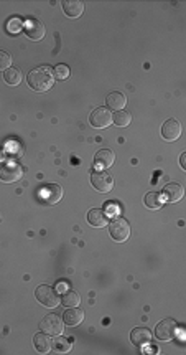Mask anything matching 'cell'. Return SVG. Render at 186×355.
<instances>
[{
  "instance_id": "obj_1",
  "label": "cell",
  "mask_w": 186,
  "mask_h": 355,
  "mask_svg": "<svg viewBox=\"0 0 186 355\" xmlns=\"http://www.w3.org/2000/svg\"><path fill=\"white\" fill-rule=\"evenodd\" d=\"M26 83H28V86L33 91L43 93V91H48L55 84V74H53V70L50 66L43 65L30 71L28 76H26Z\"/></svg>"
},
{
  "instance_id": "obj_2",
  "label": "cell",
  "mask_w": 186,
  "mask_h": 355,
  "mask_svg": "<svg viewBox=\"0 0 186 355\" xmlns=\"http://www.w3.org/2000/svg\"><path fill=\"white\" fill-rule=\"evenodd\" d=\"M35 297L41 306H45L48 309H55L56 306L61 303V297L58 296V291L53 289L51 286H46V284H41L35 289Z\"/></svg>"
},
{
  "instance_id": "obj_3",
  "label": "cell",
  "mask_w": 186,
  "mask_h": 355,
  "mask_svg": "<svg viewBox=\"0 0 186 355\" xmlns=\"http://www.w3.org/2000/svg\"><path fill=\"white\" fill-rule=\"evenodd\" d=\"M109 235H110V238L117 243L125 241V239L130 237V225H128L127 220L117 216V218H114L109 223Z\"/></svg>"
},
{
  "instance_id": "obj_4",
  "label": "cell",
  "mask_w": 186,
  "mask_h": 355,
  "mask_svg": "<svg viewBox=\"0 0 186 355\" xmlns=\"http://www.w3.org/2000/svg\"><path fill=\"white\" fill-rule=\"evenodd\" d=\"M21 175H23V168L17 162L8 161L0 166V180L5 184H13V182L20 180Z\"/></svg>"
},
{
  "instance_id": "obj_5",
  "label": "cell",
  "mask_w": 186,
  "mask_h": 355,
  "mask_svg": "<svg viewBox=\"0 0 186 355\" xmlns=\"http://www.w3.org/2000/svg\"><path fill=\"white\" fill-rule=\"evenodd\" d=\"M40 327H41V331L46 332L48 335H61L64 329V322H63V319L60 316H56V314H48V316L43 317Z\"/></svg>"
},
{
  "instance_id": "obj_6",
  "label": "cell",
  "mask_w": 186,
  "mask_h": 355,
  "mask_svg": "<svg viewBox=\"0 0 186 355\" xmlns=\"http://www.w3.org/2000/svg\"><path fill=\"white\" fill-rule=\"evenodd\" d=\"M176 334V322L173 319H163L162 322L157 324L155 327V337L162 342H168L171 340Z\"/></svg>"
},
{
  "instance_id": "obj_7",
  "label": "cell",
  "mask_w": 186,
  "mask_h": 355,
  "mask_svg": "<svg viewBox=\"0 0 186 355\" xmlns=\"http://www.w3.org/2000/svg\"><path fill=\"white\" fill-rule=\"evenodd\" d=\"M89 122L92 127H96V129H104V127L110 126V122H112V113H110L107 108H104V106L103 108H96L91 113Z\"/></svg>"
},
{
  "instance_id": "obj_8",
  "label": "cell",
  "mask_w": 186,
  "mask_h": 355,
  "mask_svg": "<svg viewBox=\"0 0 186 355\" xmlns=\"http://www.w3.org/2000/svg\"><path fill=\"white\" fill-rule=\"evenodd\" d=\"M91 184L101 193H109L114 189V179L105 172H94L91 175Z\"/></svg>"
},
{
  "instance_id": "obj_9",
  "label": "cell",
  "mask_w": 186,
  "mask_h": 355,
  "mask_svg": "<svg viewBox=\"0 0 186 355\" xmlns=\"http://www.w3.org/2000/svg\"><path fill=\"white\" fill-rule=\"evenodd\" d=\"M63 197V189L58 184H48L43 189H40V198L46 203V205H55Z\"/></svg>"
},
{
  "instance_id": "obj_10",
  "label": "cell",
  "mask_w": 186,
  "mask_h": 355,
  "mask_svg": "<svg viewBox=\"0 0 186 355\" xmlns=\"http://www.w3.org/2000/svg\"><path fill=\"white\" fill-rule=\"evenodd\" d=\"M116 162V154L112 152L110 149H101L99 152H96L94 155V167L99 168V170H105V168H110Z\"/></svg>"
},
{
  "instance_id": "obj_11",
  "label": "cell",
  "mask_w": 186,
  "mask_h": 355,
  "mask_svg": "<svg viewBox=\"0 0 186 355\" xmlns=\"http://www.w3.org/2000/svg\"><path fill=\"white\" fill-rule=\"evenodd\" d=\"M162 136L165 141L173 142L176 139H180L181 136V124L176 119H168L165 124L162 126Z\"/></svg>"
},
{
  "instance_id": "obj_12",
  "label": "cell",
  "mask_w": 186,
  "mask_h": 355,
  "mask_svg": "<svg viewBox=\"0 0 186 355\" xmlns=\"http://www.w3.org/2000/svg\"><path fill=\"white\" fill-rule=\"evenodd\" d=\"M45 33H46L45 25H43V22H40L37 19L30 20L28 24H26V26H25V35L30 40H33V42L41 40L43 37H45Z\"/></svg>"
},
{
  "instance_id": "obj_13",
  "label": "cell",
  "mask_w": 186,
  "mask_h": 355,
  "mask_svg": "<svg viewBox=\"0 0 186 355\" xmlns=\"http://www.w3.org/2000/svg\"><path fill=\"white\" fill-rule=\"evenodd\" d=\"M130 340H132V344L137 345V347H144V345L152 342V332H150L147 327H135V329L130 332Z\"/></svg>"
},
{
  "instance_id": "obj_14",
  "label": "cell",
  "mask_w": 186,
  "mask_h": 355,
  "mask_svg": "<svg viewBox=\"0 0 186 355\" xmlns=\"http://www.w3.org/2000/svg\"><path fill=\"white\" fill-rule=\"evenodd\" d=\"M183 195H185L183 187H181L180 184H175V182L166 184L165 187H163V197H165L166 202H170V203L180 202L181 198H183Z\"/></svg>"
},
{
  "instance_id": "obj_15",
  "label": "cell",
  "mask_w": 186,
  "mask_h": 355,
  "mask_svg": "<svg viewBox=\"0 0 186 355\" xmlns=\"http://www.w3.org/2000/svg\"><path fill=\"white\" fill-rule=\"evenodd\" d=\"M61 5H63L64 15L69 17V19H79L84 12V3L81 0H64Z\"/></svg>"
},
{
  "instance_id": "obj_16",
  "label": "cell",
  "mask_w": 186,
  "mask_h": 355,
  "mask_svg": "<svg viewBox=\"0 0 186 355\" xmlns=\"http://www.w3.org/2000/svg\"><path fill=\"white\" fill-rule=\"evenodd\" d=\"M107 221H109L107 215L101 208H92L87 213V223L94 226V228H104V226H107Z\"/></svg>"
},
{
  "instance_id": "obj_17",
  "label": "cell",
  "mask_w": 186,
  "mask_h": 355,
  "mask_svg": "<svg viewBox=\"0 0 186 355\" xmlns=\"http://www.w3.org/2000/svg\"><path fill=\"white\" fill-rule=\"evenodd\" d=\"M84 321V312L78 308H69L68 310H64L63 314V322L68 324L69 327L79 326Z\"/></svg>"
},
{
  "instance_id": "obj_18",
  "label": "cell",
  "mask_w": 186,
  "mask_h": 355,
  "mask_svg": "<svg viewBox=\"0 0 186 355\" xmlns=\"http://www.w3.org/2000/svg\"><path fill=\"white\" fill-rule=\"evenodd\" d=\"M51 339L46 332H38L37 335L33 337V345L37 349V352L40 354H48L51 350Z\"/></svg>"
},
{
  "instance_id": "obj_19",
  "label": "cell",
  "mask_w": 186,
  "mask_h": 355,
  "mask_svg": "<svg viewBox=\"0 0 186 355\" xmlns=\"http://www.w3.org/2000/svg\"><path fill=\"white\" fill-rule=\"evenodd\" d=\"M105 103H107V108H110V109L122 111L124 106L127 104V99H125V96H124L121 91H112V93H109V95H107Z\"/></svg>"
},
{
  "instance_id": "obj_20",
  "label": "cell",
  "mask_w": 186,
  "mask_h": 355,
  "mask_svg": "<svg viewBox=\"0 0 186 355\" xmlns=\"http://www.w3.org/2000/svg\"><path fill=\"white\" fill-rule=\"evenodd\" d=\"M21 79H23V74H21V71L19 68H15V66L7 68L5 73H3V81L7 84H10V86H19L21 83Z\"/></svg>"
},
{
  "instance_id": "obj_21",
  "label": "cell",
  "mask_w": 186,
  "mask_h": 355,
  "mask_svg": "<svg viewBox=\"0 0 186 355\" xmlns=\"http://www.w3.org/2000/svg\"><path fill=\"white\" fill-rule=\"evenodd\" d=\"M61 303H63L64 308H78L79 303H81V296L73 289H66L61 296Z\"/></svg>"
},
{
  "instance_id": "obj_22",
  "label": "cell",
  "mask_w": 186,
  "mask_h": 355,
  "mask_svg": "<svg viewBox=\"0 0 186 355\" xmlns=\"http://www.w3.org/2000/svg\"><path fill=\"white\" fill-rule=\"evenodd\" d=\"M144 203L147 205V208H150V210H158V208L163 207V197H162V193H158V192H148L145 195Z\"/></svg>"
},
{
  "instance_id": "obj_23",
  "label": "cell",
  "mask_w": 186,
  "mask_h": 355,
  "mask_svg": "<svg viewBox=\"0 0 186 355\" xmlns=\"http://www.w3.org/2000/svg\"><path fill=\"white\" fill-rule=\"evenodd\" d=\"M112 122L119 127H127L128 124L132 122V114L127 113V111H117L116 114L112 116Z\"/></svg>"
},
{
  "instance_id": "obj_24",
  "label": "cell",
  "mask_w": 186,
  "mask_h": 355,
  "mask_svg": "<svg viewBox=\"0 0 186 355\" xmlns=\"http://www.w3.org/2000/svg\"><path fill=\"white\" fill-rule=\"evenodd\" d=\"M51 349H55V352H58V354H68L71 350V342L68 339H64V337H56L55 335V340H53V344H51Z\"/></svg>"
},
{
  "instance_id": "obj_25",
  "label": "cell",
  "mask_w": 186,
  "mask_h": 355,
  "mask_svg": "<svg viewBox=\"0 0 186 355\" xmlns=\"http://www.w3.org/2000/svg\"><path fill=\"white\" fill-rule=\"evenodd\" d=\"M53 74H55L56 79H68L71 71L68 65H56L55 70H53Z\"/></svg>"
},
{
  "instance_id": "obj_26",
  "label": "cell",
  "mask_w": 186,
  "mask_h": 355,
  "mask_svg": "<svg viewBox=\"0 0 186 355\" xmlns=\"http://www.w3.org/2000/svg\"><path fill=\"white\" fill-rule=\"evenodd\" d=\"M21 26H23V24H21V20L19 19V17H13V19L8 20V24H7V30L10 32L12 35H17L21 30Z\"/></svg>"
},
{
  "instance_id": "obj_27",
  "label": "cell",
  "mask_w": 186,
  "mask_h": 355,
  "mask_svg": "<svg viewBox=\"0 0 186 355\" xmlns=\"http://www.w3.org/2000/svg\"><path fill=\"white\" fill-rule=\"evenodd\" d=\"M12 65V56L7 51H0V70H7Z\"/></svg>"
},
{
  "instance_id": "obj_28",
  "label": "cell",
  "mask_w": 186,
  "mask_h": 355,
  "mask_svg": "<svg viewBox=\"0 0 186 355\" xmlns=\"http://www.w3.org/2000/svg\"><path fill=\"white\" fill-rule=\"evenodd\" d=\"M105 208H107L109 215H117V213H119V205H117V203H105Z\"/></svg>"
},
{
  "instance_id": "obj_29",
  "label": "cell",
  "mask_w": 186,
  "mask_h": 355,
  "mask_svg": "<svg viewBox=\"0 0 186 355\" xmlns=\"http://www.w3.org/2000/svg\"><path fill=\"white\" fill-rule=\"evenodd\" d=\"M56 291L64 292V291H66V283H60V284H58V287H56Z\"/></svg>"
},
{
  "instance_id": "obj_30",
  "label": "cell",
  "mask_w": 186,
  "mask_h": 355,
  "mask_svg": "<svg viewBox=\"0 0 186 355\" xmlns=\"http://www.w3.org/2000/svg\"><path fill=\"white\" fill-rule=\"evenodd\" d=\"M185 159H186V155H185V154H181V157H180V164H181V168H186V166H185Z\"/></svg>"
}]
</instances>
